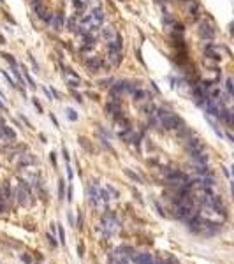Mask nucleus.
<instances>
[{
  "instance_id": "473e14b6",
  "label": "nucleus",
  "mask_w": 234,
  "mask_h": 264,
  "mask_svg": "<svg viewBox=\"0 0 234 264\" xmlns=\"http://www.w3.org/2000/svg\"><path fill=\"white\" fill-rule=\"evenodd\" d=\"M34 106H35V108H37V111H39V113H42V106H41V102L37 101V97H35V99H34Z\"/></svg>"
},
{
  "instance_id": "e433bc0d",
  "label": "nucleus",
  "mask_w": 234,
  "mask_h": 264,
  "mask_svg": "<svg viewBox=\"0 0 234 264\" xmlns=\"http://www.w3.org/2000/svg\"><path fill=\"white\" fill-rule=\"evenodd\" d=\"M107 192H111L114 197H118V192H116V188H113L111 185H107Z\"/></svg>"
},
{
  "instance_id": "dca6fc26",
  "label": "nucleus",
  "mask_w": 234,
  "mask_h": 264,
  "mask_svg": "<svg viewBox=\"0 0 234 264\" xmlns=\"http://www.w3.org/2000/svg\"><path fill=\"white\" fill-rule=\"evenodd\" d=\"M34 162H35L34 157H30V155H23L21 160H20V166L21 167H27V166H30V164H34Z\"/></svg>"
},
{
  "instance_id": "603ef678",
  "label": "nucleus",
  "mask_w": 234,
  "mask_h": 264,
  "mask_svg": "<svg viewBox=\"0 0 234 264\" xmlns=\"http://www.w3.org/2000/svg\"><path fill=\"white\" fill-rule=\"evenodd\" d=\"M85 2H88V0H85Z\"/></svg>"
},
{
  "instance_id": "a19ab883",
  "label": "nucleus",
  "mask_w": 234,
  "mask_h": 264,
  "mask_svg": "<svg viewBox=\"0 0 234 264\" xmlns=\"http://www.w3.org/2000/svg\"><path fill=\"white\" fill-rule=\"evenodd\" d=\"M67 201H69V203L72 201V188L71 187H69V192H67Z\"/></svg>"
},
{
  "instance_id": "8fccbe9b",
  "label": "nucleus",
  "mask_w": 234,
  "mask_h": 264,
  "mask_svg": "<svg viewBox=\"0 0 234 264\" xmlns=\"http://www.w3.org/2000/svg\"><path fill=\"white\" fill-rule=\"evenodd\" d=\"M159 2H167V0H159Z\"/></svg>"
},
{
  "instance_id": "b1692460",
  "label": "nucleus",
  "mask_w": 234,
  "mask_h": 264,
  "mask_svg": "<svg viewBox=\"0 0 234 264\" xmlns=\"http://www.w3.org/2000/svg\"><path fill=\"white\" fill-rule=\"evenodd\" d=\"M143 111L146 113V114H153V111H155V106H153V104H146V106H143Z\"/></svg>"
},
{
  "instance_id": "2f4dec72",
  "label": "nucleus",
  "mask_w": 234,
  "mask_h": 264,
  "mask_svg": "<svg viewBox=\"0 0 234 264\" xmlns=\"http://www.w3.org/2000/svg\"><path fill=\"white\" fill-rule=\"evenodd\" d=\"M93 46H95V44H83V46H81V51H85V53H86V51L93 50Z\"/></svg>"
},
{
  "instance_id": "c03bdc74",
  "label": "nucleus",
  "mask_w": 234,
  "mask_h": 264,
  "mask_svg": "<svg viewBox=\"0 0 234 264\" xmlns=\"http://www.w3.org/2000/svg\"><path fill=\"white\" fill-rule=\"evenodd\" d=\"M27 81L30 83V86H35V83H34V79H32L30 76H27Z\"/></svg>"
},
{
  "instance_id": "39448f33",
  "label": "nucleus",
  "mask_w": 234,
  "mask_h": 264,
  "mask_svg": "<svg viewBox=\"0 0 234 264\" xmlns=\"http://www.w3.org/2000/svg\"><path fill=\"white\" fill-rule=\"evenodd\" d=\"M132 97H134V102H144V101H150V99H152L150 92L143 90V88H137V90L132 93Z\"/></svg>"
},
{
  "instance_id": "a211bd4d",
  "label": "nucleus",
  "mask_w": 234,
  "mask_h": 264,
  "mask_svg": "<svg viewBox=\"0 0 234 264\" xmlns=\"http://www.w3.org/2000/svg\"><path fill=\"white\" fill-rule=\"evenodd\" d=\"M125 174H127V176H129L130 180H134L136 183H143V180H141V178H139L137 174H134L132 171H130V169H125Z\"/></svg>"
},
{
  "instance_id": "ddd939ff",
  "label": "nucleus",
  "mask_w": 234,
  "mask_h": 264,
  "mask_svg": "<svg viewBox=\"0 0 234 264\" xmlns=\"http://www.w3.org/2000/svg\"><path fill=\"white\" fill-rule=\"evenodd\" d=\"M101 34H102V37H104L106 41H111L113 37L116 35V32L113 30V27H104V28H102V32H101Z\"/></svg>"
},
{
  "instance_id": "f3484780",
  "label": "nucleus",
  "mask_w": 234,
  "mask_h": 264,
  "mask_svg": "<svg viewBox=\"0 0 234 264\" xmlns=\"http://www.w3.org/2000/svg\"><path fill=\"white\" fill-rule=\"evenodd\" d=\"M67 83H69V86H72V88H78V86L81 85V79H79V76H78V78H69Z\"/></svg>"
},
{
  "instance_id": "f257e3e1",
  "label": "nucleus",
  "mask_w": 234,
  "mask_h": 264,
  "mask_svg": "<svg viewBox=\"0 0 234 264\" xmlns=\"http://www.w3.org/2000/svg\"><path fill=\"white\" fill-rule=\"evenodd\" d=\"M185 148H187V152L190 153V155H195V153H203L204 152V143L201 139H197V137H190L187 144H185Z\"/></svg>"
},
{
  "instance_id": "49530a36",
  "label": "nucleus",
  "mask_w": 234,
  "mask_h": 264,
  "mask_svg": "<svg viewBox=\"0 0 234 264\" xmlns=\"http://www.w3.org/2000/svg\"><path fill=\"white\" fill-rule=\"evenodd\" d=\"M67 174H69V180H72V171H71V167L67 169Z\"/></svg>"
},
{
  "instance_id": "c756f323",
  "label": "nucleus",
  "mask_w": 234,
  "mask_h": 264,
  "mask_svg": "<svg viewBox=\"0 0 234 264\" xmlns=\"http://www.w3.org/2000/svg\"><path fill=\"white\" fill-rule=\"evenodd\" d=\"M78 255H79V257H83V255H85V243L78 245Z\"/></svg>"
},
{
  "instance_id": "6e6552de",
  "label": "nucleus",
  "mask_w": 234,
  "mask_h": 264,
  "mask_svg": "<svg viewBox=\"0 0 234 264\" xmlns=\"http://www.w3.org/2000/svg\"><path fill=\"white\" fill-rule=\"evenodd\" d=\"M199 35L203 37V39H211L215 35L213 28L210 27V25H206V23H201V27H199Z\"/></svg>"
},
{
  "instance_id": "0eeeda50",
  "label": "nucleus",
  "mask_w": 234,
  "mask_h": 264,
  "mask_svg": "<svg viewBox=\"0 0 234 264\" xmlns=\"http://www.w3.org/2000/svg\"><path fill=\"white\" fill-rule=\"evenodd\" d=\"M107 50L109 51H122V37L116 34L111 41H107Z\"/></svg>"
},
{
  "instance_id": "bb28decb",
  "label": "nucleus",
  "mask_w": 234,
  "mask_h": 264,
  "mask_svg": "<svg viewBox=\"0 0 234 264\" xmlns=\"http://www.w3.org/2000/svg\"><path fill=\"white\" fill-rule=\"evenodd\" d=\"M67 116H69V120H72V122H76V120H78V114H76V111H74V109H71V108L67 109Z\"/></svg>"
},
{
  "instance_id": "72a5a7b5",
  "label": "nucleus",
  "mask_w": 234,
  "mask_h": 264,
  "mask_svg": "<svg viewBox=\"0 0 234 264\" xmlns=\"http://www.w3.org/2000/svg\"><path fill=\"white\" fill-rule=\"evenodd\" d=\"M21 261H23L25 264H32V259H30V257H28L27 254H23V255H21Z\"/></svg>"
},
{
  "instance_id": "f8f14e48",
  "label": "nucleus",
  "mask_w": 234,
  "mask_h": 264,
  "mask_svg": "<svg viewBox=\"0 0 234 264\" xmlns=\"http://www.w3.org/2000/svg\"><path fill=\"white\" fill-rule=\"evenodd\" d=\"M86 65H88L92 71H97V69H101V67H102V62H101V58L93 56V58H88V60H86Z\"/></svg>"
},
{
  "instance_id": "a18cd8bd",
  "label": "nucleus",
  "mask_w": 234,
  "mask_h": 264,
  "mask_svg": "<svg viewBox=\"0 0 234 264\" xmlns=\"http://www.w3.org/2000/svg\"><path fill=\"white\" fill-rule=\"evenodd\" d=\"M21 120H23V122L27 123V127H32V125H30V122H28V120H27V118H25V116H21Z\"/></svg>"
},
{
  "instance_id": "c85d7f7f",
  "label": "nucleus",
  "mask_w": 234,
  "mask_h": 264,
  "mask_svg": "<svg viewBox=\"0 0 234 264\" xmlns=\"http://www.w3.org/2000/svg\"><path fill=\"white\" fill-rule=\"evenodd\" d=\"M76 227H79V229H83V215H81V211L78 213V222H76Z\"/></svg>"
},
{
  "instance_id": "79ce46f5",
  "label": "nucleus",
  "mask_w": 234,
  "mask_h": 264,
  "mask_svg": "<svg viewBox=\"0 0 234 264\" xmlns=\"http://www.w3.org/2000/svg\"><path fill=\"white\" fill-rule=\"evenodd\" d=\"M50 118H51V122L55 123V127H58V120L55 118V114H50Z\"/></svg>"
},
{
  "instance_id": "4468645a",
  "label": "nucleus",
  "mask_w": 234,
  "mask_h": 264,
  "mask_svg": "<svg viewBox=\"0 0 234 264\" xmlns=\"http://www.w3.org/2000/svg\"><path fill=\"white\" fill-rule=\"evenodd\" d=\"M195 173L199 176H206V174H211V169L208 167V164H203V166H195Z\"/></svg>"
},
{
  "instance_id": "4c0bfd02",
  "label": "nucleus",
  "mask_w": 234,
  "mask_h": 264,
  "mask_svg": "<svg viewBox=\"0 0 234 264\" xmlns=\"http://www.w3.org/2000/svg\"><path fill=\"white\" fill-rule=\"evenodd\" d=\"M109 83H113V79H102V81H99V85L101 86H107Z\"/></svg>"
},
{
  "instance_id": "aec40b11",
  "label": "nucleus",
  "mask_w": 234,
  "mask_h": 264,
  "mask_svg": "<svg viewBox=\"0 0 234 264\" xmlns=\"http://www.w3.org/2000/svg\"><path fill=\"white\" fill-rule=\"evenodd\" d=\"M2 74H4V78L7 79V83H9V86H12V88H16V86H18V85L14 83V79H12V78L9 76V72H7V71H2Z\"/></svg>"
},
{
  "instance_id": "412c9836",
  "label": "nucleus",
  "mask_w": 234,
  "mask_h": 264,
  "mask_svg": "<svg viewBox=\"0 0 234 264\" xmlns=\"http://www.w3.org/2000/svg\"><path fill=\"white\" fill-rule=\"evenodd\" d=\"M225 90H227V93H229V95H232V79H231V78H227V81H225Z\"/></svg>"
},
{
  "instance_id": "ea45409f",
  "label": "nucleus",
  "mask_w": 234,
  "mask_h": 264,
  "mask_svg": "<svg viewBox=\"0 0 234 264\" xmlns=\"http://www.w3.org/2000/svg\"><path fill=\"white\" fill-rule=\"evenodd\" d=\"M62 155H63V159H65V160H69V159H71V157H69V152H67L65 148L62 150Z\"/></svg>"
},
{
  "instance_id": "9d476101",
  "label": "nucleus",
  "mask_w": 234,
  "mask_h": 264,
  "mask_svg": "<svg viewBox=\"0 0 234 264\" xmlns=\"http://www.w3.org/2000/svg\"><path fill=\"white\" fill-rule=\"evenodd\" d=\"M88 199H90V204H97L99 201V188H97V185H90L88 187Z\"/></svg>"
},
{
  "instance_id": "c9c22d12",
  "label": "nucleus",
  "mask_w": 234,
  "mask_h": 264,
  "mask_svg": "<svg viewBox=\"0 0 234 264\" xmlns=\"http://www.w3.org/2000/svg\"><path fill=\"white\" fill-rule=\"evenodd\" d=\"M164 23H165V25H173L174 20H173V18H169V16H164Z\"/></svg>"
},
{
  "instance_id": "37998d69",
  "label": "nucleus",
  "mask_w": 234,
  "mask_h": 264,
  "mask_svg": "<svg viewBox=\"0 0 234 264\" xmlns=\"http://www.w3.org/2000/svg\"><path fill=\"white\" fill-rule=\"evenodd\" d=\"M74 101L76 102H81L83 99H81V95H78V93H74Z\"/></svg>"
},
{
  "instance_id": "9b49d317",
  "label": "nucleus",
  "mask_w": 234,
  "mask_h": 264,
  "mask_svg": "<svg viewBox=\"0 0 234 264\" xmlns=\"http://www.w3.org/2000/svg\"><path fill=\"white\" fill-rule=\"evenodd\" d=\"M107 60H109L111 65H118V63L122 62V51H109Z\"/></svg>"
},
{
  "instance_id": "6ab92c4d",
  "label": "nucleus",
  "mask_w": 234,
  "mask_h": 264,
  "mask_svg": "<svg viewBox=\"0 0 234 264\" xmlns=\"http://www.w3.org/2000/svg\"><path fill=\"white\" fill-rule=\"evenodd\" d=\"M86 4H88V2H85V0H74V9L83 11L85 7H86Z\"/></svg>"
},
{
  "instance_id": "5701e85b",
  "label": "nucleus",
  "mask_w": 234,
  "mask_h": 264,
  "mask_svg": "<svg viewBox=\"0 0 234 264\" xmlns=\"http://www.w3.org/2000/svg\"><path fill=\"white\" fill-rule=\"evenodd\" d=\"M79 144H81L85 150H88V152H92V146L88 144V139H85V137H79Z\"/></svg>"
},
{
  "instance_id": "393cba45",
  "label": "nucleus",
  "mask_w": 234,
  "mask_h": 264,
  "mask_svg": "<svg viewBox=\"0 0 234 264\" xmlns=\"http://www.w3.org/2000/svg\"><path fill=\"white\" fill-rule=\"evenodd\" d=\"M12 74H14V76H16V78H18V81H20L21 85H23V83H25V79H23V76H21V72L18 71V67H12Z\"/></svg>"
},
{
  "instance_id": "4be33fe9",
  "label": "nucleus",
  "mask_w": 234,
  "mask_h": 264,
  "mask_svg": "<svg viewBox=\"0 0 234 264\" xmlns=\"http://www.w3.org/2000/svg\"><path fill=\"white\" fill-rule=\"evenodd\" d=\"M58 225V238H60V243L65 245V233H63V227H62L60 224H56Z\"/></svg>"
},
{
  "instance_id": "cd10ccee",
  "label": "nucleus",
  "mask_w": 234,
  "mask_h": 264,
  "mask_svg": "<svg viewBox=\"0 0 234 264\" xmlns=\"http://www.w3.org/2000/svg\"><path fill=\"white\" fill-rule=\"evenodd\" d=\"M63 185H65V182L58 180V195H60V199H63Z\"/></svg>"
},
{
  "instance_id": "7ed1b4c3",
  "label": "nucleus",
  "mask_w": 234,
  "mask_h": 264,
  "mask_svg": "<svg viewBox=\"0 0 234 264\" xmlns=\"http://www.w3.org/2000/svg\"><path fill=\"white\" fill-rule=\"evenodd\" d=\"M0 139H5V141H14V139H16V132L12 130V127H9V125H4V127H0Z\"/></svg>"
},
{
  "instance_id": "58836bf2",
  "label": "nucleus",
  "mask_w": 234,
  "mask_h": 264,
  "mask_svg": "<svg viewBox=\"0 0 234 264\" xmlns=\"http://www.w3.org/2000/svg\"><path fill=\"white\" fill-rule=\"evenodd\" d=\"M50 160H51V164L56 167V157H55V153H50Z\"/></svg>"
},
{
  "instance_id": "09e8293b",
  "label": "nucleus",
  "mask_w": 234,
  "mask_h": 264,
  "mask_svg": "<svg viewBox=\"0 0 234 264\" xmlns=\"http://www.w3.org/2000/svg\"><path fill=\"white\" fill-rule=\"evenodd\" d=\"M4 42H5V39H4V37L0 35V44H4Z\"/></svg>"
},
{
  "instance_id": "423d86ee",
  "label": "nucleus",
  "mask_w": 234,
  "mask_h": 264,
  "mask_svg": "<svg viewBox=\"0 0 234 264\" xmlns=\"http://www.w3.org/2000/svg\"><path fill=\"white\" fill-rule=\"evenodd\" d=\"M127 88H129V81H116L111 86V93L122 95V93H127Z\"/></svg>"
},
{
  "instance_id": "1a4fd4ad",
  "label": "nucleus",
  "mask_w": 234,
  "mask_h": 264,
  "mask_svg": "<svg viewBox=\"0 0 234 264\" xmlns=\"http://www.w3.org/2000/svg\"><path fill=\"white\" fill-rule=\"evenodd\" d=\"M194 166H203V164H208V153H195V155H190Z\"/></svg>"
},
{
  "instance_id": "f704fd0d",
  "label": "nucleus",
  "mask_w": 234,
  "mask_h": 264,
  "mask_svg": "<svg viewBox=\"0 0 234 264\" xmlns=\"http://www.w3.org/2000/svg\"><path fill=\"white\" fill-rule=\"evenodd\" d=\"M48 240H50V245H51V246H56V240L53 238V234H48Z\"/></svg>"
},
{
  "instance_id": "a878e982",
  "label": "nucleus",
  "mask_w": 234,
  "mask_h": 264,
  "mask_svg": "<svg viewBox=\"0 0 234 264\" xmlns=\"http://www.w3.org/2000/svg\"><path fill=\"white\" fill-rule=\"evenodd\" d=\"M2 56H4V58H5V60L9 62V63H11V65H12V67H16V60H14V58H12V55H9V53H4V55H2Z\"/></svg>"
},
{
  "instance_id": "20e7f679",
  "label": "nucleus",
  "mask_w": 234,
  "mask_h": 264,
  "mask_svg": "<svg viewBox=\"0 0 234 264\" xmlns=\"http://www.w3.org/2000/svg\"><path fill=\"white\" fill-rule=\"evenodd\" d=\"M50 25L53 27V30H56V32L63 30V14H62V12H55Z\"/></svg>"
},
{
  "instance_id": "7c9ffc66",
  "label": "nucleus",
  "mask_w": 234,
  "mask_h": 264,
  "mask_svg": "<svg viewBox=\"0 0 234 264\" xmlns=\"http://www.w3.org/2000/svg\"><path fill=\"white\" fill-rule=\"evenodd\" d=\"M67 27H69V30H74V27H76V20L71 18V20L67 21Z\"/></svg>"
},
{
  "instance_id": "2eb2a0df",
  "label": "nucleus",
  "mask_w": 234,
  "mask_h": 264,
  "mask_svg": "<svg viewBox=\"0 0 234 264\" xmlns=\"http://www.w3.org/2000/svg\"><path fill=\"white\" fill-rule=\"evenodd\" d=\"M34 11L37 12V16H39L41 20H44V16L48 14V9H46V7H44L42 4H35V5H34Z\"/></svg>"
},
{
  "instance_id": "de8ad7c7",
  "label": "nucleus",
  "mask_w": 234,
  "mask_h": 264,
  "mask_svg": "<svg viewBox=\"0 0 234 264\" xmlns=\"http://www.w3.org/2000/svg\"><path fill=\"white\" fill-rule=\"evenodd\" d=\"M0 109H5V104H4L2 101H0Z\"/></svg>"
},
{
  "instance_id": "3c124183",
  "label": "nucleus",
  "mask_w": 234,
  "mask_h": 264,
  "mask_svg": "<svg viewBox=\"0 0 234 264\" xmlns=\"http://www.w3.org/2000/svg\"><path fill=\"white\" fill-rule=\"evenodd\" d=\"M0 2H4V0H0Z\"/></svg>"
},
{
  "instance_id": "f03ea898",
  "label": "nucleus",
  "mask_w": 234,
  "mask_h": 264,
  "mask_svg": "<svg viewBox=\"0 0 234 264\" xmlns=\"http://www.w3.org/2000/svg\"><path fill=\"white\" fill-rule=\"evenodd\" d=\"M160 123L164 125V129H167V130H176V129H181V125H183L181 118H178L176 114H171V116L164 118Z\"/></svg>"
}]
</instances>
